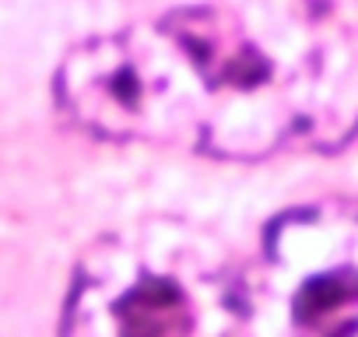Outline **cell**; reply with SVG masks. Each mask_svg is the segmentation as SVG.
I'll use <instances>...</instances> for the list:
<instances>
[{
  "label": "cell",
  "instance_id": "cell-1",
  "mask_svg": "<svg viewBox=\"0 0 358 337\" xmlns=\"http://www.w3.org/2000/svg\"><path fill=\"white\" fill-rule=\"evenodd\" d=\"M57 99L109 141L222 158L330 148L358 130V43L313 0H218L85 43Z\"/></svg>",
  "mask_w": 358,
  "mask_h": 337
},
{
  "label": "cell",
  "instance_id": "cell-2",
  "mask_svg": "<svg viewBox=\"0 0 358 337\" xmlns=\"http://www.w3.org/2000/svg\"><path fill=\"white\" fill-rule=\"evenodd\" d=\"M64 337H250L222 246L179 222H144L88 250Z\"/></svg>",
  "mask_w": 358,
  "mask_h": 337
},
{
  "label": "cell",
  "instance_id": "cell-3",
  "mask_svg": "<svg viewBox=\"0 0 358 337\" xmlns=\"http://www.w3.org/2000/svg\"><path fill=\"white\" fill-rule=\"evenodd\" d=\"M264 264L295 337H358V201L281 215L267 229Z\"/></svg>",
  "mask_w": 358,
  "mask_h": 337
}]
</instances>
